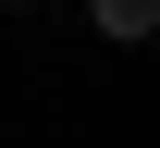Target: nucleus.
I'll list each match as a JSON object with an SVG mask.
<instances>
[{"label": "nucleus", "instance_id": "obj_1", "mask_svg": "<svg viewBox=\"0 0 160 148\" xmlns=\"http://www.w3.org/2000/svg\"><path fill=\"white\" fill-rule=\"evenodd\" d=\"M99 37H123V49L160 37V0H99Z\"/></svg>", "mask_w": 160, "mask_h": 148}]
</instances>
